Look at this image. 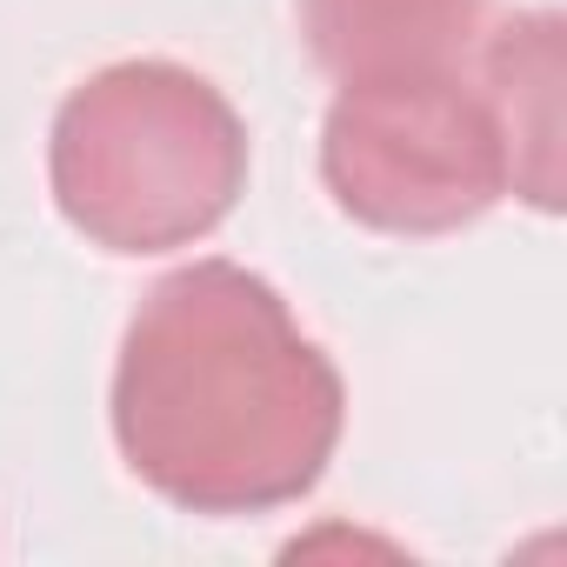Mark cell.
<instances>
[{
  "label": "cell",
  "instance_id": "1",
  "mask_svg": "<svg viewBox=\"0 0 567 567\" xmlns=\"http://www.w3.org/2000/svg\"><path fill=\"white\" fill-rule=\"evenodd\" d=\"M114 447L181 514H274L321 487L348 388L260 274L194 260L154 280L114 361Z\"/></svg>",
  "mask_w": 567,
  "mask_h": 567
},
{
  "label": "cell",
  "instance_id": "2",
  "mask_svg": "<svg viewBox=\"0 0 567 567\" xmlns=\"http://www.w3.org/2000/svg\"><path fill=\"white\" fill-rule=\"evenodd\" d=\"M48 187L87 247L174 254L247 194V121L181 61H114L61 101Z\"/></svg>",
  "mask_w": 567,
  "mask_h": 567
},
{
  "label": "cell",
  "instance_id": "3",
  "mask_svg": "<svg viewBox=\"0 0 567 567\" xmlns=\"http://www.w3.org/2000/svg\"><path fill=\"white\" fill-rule=\"evenodd\" d=\"M321 181L354 227L461 234L514 194V154L474 68L341 81L321 121Z\"/></svg>",
  "mask_w": 567,
  "mask_h": 567
},
{
  "label": "cell",
  "instance_id": "4",
  "mask_svg": "<svg viewBox=\"0 0 567 567\" xmlns=\"http://www.w3.org/2000/svg\"><path fill=\"white\" fill-rule=\"evenodd\" d=\"M301 34L334 81L474 68L487 0H295Z\"/></svg>",
  "mask_w": 567,
  "mask_h": 567
},
{
  "label": "cell",
  "instance_id": "5",
  "mask_svg": "<svg viewBox=\"0 0 567 567\" xmlns=\"http://www.w3.org/2000/svg\"><path fill=\"white\" fill-rule=\"evenodd\" d=\"M474 74L501 114L514 154V194L540 214L560 207V81H567V28L560 14H494L474 54Z\"/></svg>",
  "mask_w": 567,
  "mask_h": 567
}]
</instances>
